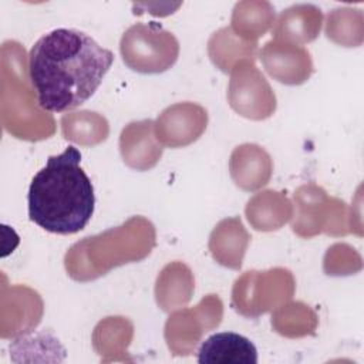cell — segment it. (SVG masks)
I'll return each mask as SVG.
<instances>
[{"label": "cell", "mask_w": 364, "mask_h": 364, "mask_svg": "<svg viewBox=\"0 0 364 364\" xmlns=\"http://www.w3.org/2000/svg\"><path fill=\"white\" fill-rule=\"evenodd\" d=\"M112 63V51L84 31L46 33L28 54V75L40 108L64 112L80 107L94 95Z\"/></svg>", "instance_id": "cell-1"}, {"label": "cell", "mask_w": 364, "mask_h": 364, "mask_svg": "<svg viewBox=\"0 0 364 364\" xmlns=\"http://www.w3.org/2000/svg\"><path fill=\"white\" fill-rule=\"evenodd\" d=\"M81 152L68 145L51 155L31 179L27 203L28 218L41 229L57 235L82 230L95 208L94 186L81 168Z\"/></svg>", "instance_id": "cell-2"}, {"label": "cell", "mask_w": 364, "mask_h": 364, "mask_svg": "<svg viewBox=\"0 0 364 364\" xmlns=\"http://www.w3.org/2000/svg\"><path fill=\"white\" fill-rule=\"evenodd\" d=\"M124 63L142 74H158L171 68L179 54L175 36L156 23H138L129 27L119 44Z\"/></svg>", "instance_id": "cell-3"}, {"label": "cell", "mask_w": 364, "mask_h": 364, "mask_svg": "<svg viewBox=\"0 0 364 364\" xmlns=\"http://www.w3.org/2000/svg\"><path fill=\"white\" fill-rule=\"evenodd\" d=\"M228 100L236 112L250 119H264L276 108V97L253 60H239L232 68Z\"/></svg>", "instance_id": "cell-4"}, {"label": "cell", "mask_w": 364, "mask_h": 364, "mask_svg": "<svg viewBox=\"0 0 364 364\" xmlns=\"http://www.w3.org/2000/svg\"><path fill=\"white\" fill-rule=\"evenodd\" d=\"M208 122L206 109L196 104L183 102L168 107L158 117L156 138L168 146H185L196 141Z\"/></svg>", "instance_id": "cell-5"}, {"label": "cell", "mask_w": 364, "mask_h": 364, "mask_svg": "<svg viewBox=\"0 0 364 364\" xmlns=\"http://www.w3.org/2000/svg\"><path fill=\"white\" fill-rule=\"evenodd\" d=\"M260 60L264 70L279 82L299 85L313 73L310 53L296 44L272 40L260 51Z\"/></svg>", "instance_id": "cell-6"}, {"label": "cell", "mask_w": 364, "mask_h": 364, "mask_svg": "<svg viewBox=\"0 0 364 364\" xmlns=\"http://www.w3.org/2000/svg\"><path fill=\"white\" fill-rule=\"evenodd\" d=\"M199 364H256L257 350L242 334L223 331L208 337L198 351Z\"/></svg>", "instance_id": "cell-7"}, {"label": "cell", "mask_w": 364, "mask_h": 364, "mask_svg": "<svg viewBox=\"0 0 364 364\" xmlns=\"http://www.w3.org/2000/svg\"><path fill=\"white\" fill-rule=\"evenodd\" d=\"M321 11L314 6H293L283 11L273 30L274 40L290 44L313 41L321 27Z\"/></svg>", "instance_id": "cell-8"}, {"label": "cell", "mask_w": 364, "mask_h": 364, "mask_svg": "<svg viewBox=\"0 0 364 364\" xmlns=\"http://www.w3.org/2000/svg\"><path fill=\"white\" fill-rule=\"evenodd\" d=\"M155 124L151 119H144L139 122H131L122 129L119 138V148L122 146H136L135 149L122 155L124 162L139 171L152 168L162 155V148L155 144L152 129Z\"/></svg>", "instance_id": "cell-9"}]
</instances>
